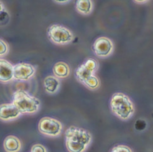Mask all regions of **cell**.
<instances>
[{
	"label": "cell",
	"instance_id": "cell-3",
	"mask_svg": "<svg viewBox=\"0 0 153 152\" xmlns=\"http://www.w3.org/2000/svg\"><path fill=\"white\" fill-rule=\"evenodd\" d=\"M12 103L19 108L21 114H24L36 113L41 105L39 99L20 89L14 92Z\"/></svg>",
	"mask_w": 153,
	"mask_h": 152
},
{
	"label": "cell",
	"instance_id": "cell-18",
	"mask_svg": "<svg viewBox=\"0 0 153 152\" xmlns=\"http://www.w3.org/2000/svg\"><path fill=\"white\" fill-rule=\"evenodd\" d=\"M31 152H47V151L43 145L35 144L31 147Z\"/></svg>",
	"mask_w": 153,
	"mask_h": 152
},
{
	"label": "cell",
	"instance_id": "cell-13",
	"mask_svg": "<svg viewBox=\"0 0 153 152\" xmlns=\"http://www.w3.org/2000/svg\"><path fill=\"white\" fill-rule=\"evenodd\" d=\"M53 72L55 77L60 79L68 77L70 74L69 65L64 62L56 63L53 67Z\"/></svg>",
	"mask_w": 153,
	"mask_h": 152
},
{
	"label": "cell",
	"instance_id": "cell-9",
	"mask_svg": "<svg viewBox=\"0 0 153 152\" xmlns=\"http://www.w3.org/2000/svg\"><path fill=\"white\" fill-rule=\"evenodd\" d=\"M20 114V111L13 103H4L0 106V119L3 121L14 120Z\"/></svg>",
	"mask_w": 153,
	"mask_h": 152
},
{
	"label": "cell",
	"instance_id": "cell-7",
	"mask_svg": "<svg viewBox=\"0 0 153 152\" xmlns=\"http://www.w3.org/2000/svg\"><path fill=\"white\" fill-rule=\"evenodd\" d=\"M114 46L112 41L106 37H100L97 39L93 44L95 54L100 58L109 56L113 51Z\"/></svg>",
	"mask_w": 153,
	"mask_h": 152
},
{
	"label": "cell",
	"instance_id": "cell-19",
	"mask_svg": "<svg viewBox=\"0 0 153 152\" xmlns=\"http://www.w3.org/2000/svg\"><path fill=\"white\" fill-rule=\"evenodd\" d=\"M146 124L145 123V121L142 120H137L135 122V129L137 130L144 129L146 128Z\"/></svg>",
	"mask_w": 153,
	"mask_h": 152
},
{
	"label": "cell",
	"instance_id": "cell-8",
	"mask_svg": "<svg viewBox=\"0 0 153 152\" xmlns=\"http://www.w3.org/2000/svg\"><path fill=\"white\" fill-rule=\"evenodd\" d=\"M36 72L31 64L25 62L18 63L14 65V79L20 80H28Z\"/></svg>",
	"mask_w": 153,
	"mask_h": 152
},
{
	"label": "cell",
	"instance_id": "cell-15",
	"mask_svg": "<svg viewBox=\"0 0 153 152\" xmlns=\"http://www.w3.org/2000/svg\"><path fill=\"white\" fill-rule=\"evenodd\" d=\"M83 84L90 89H96L99 87L100 82L98 77L94 75L86 79Z\"/></svg>",
	"mask_w": 153,
	"mask_h": 152
},
{
	"label": "cell",
	"instance_id": "cell-20",
	"mask_svg": "<svg viewBox=\"0 0 153 152\" xmlns=\"http://www.w3.org/2000/svg\"><path fill=\"white\" fill-rule=\"evenodd\" d=\"M70 1H67V0H65V1H55V2L57 3H60V4H64V3H68V2H69Z\"/></svg>",
	"mask_w": 153,
	"mask_h": 152
},
{
	"label": "cell",
	"instance_id": "cell-5",
	"mask_svg": "<svg viewBox=\"0 0 153 152\" xmlns=\"http://www.w3.org/2000/svg\"><path fill=\"white\" fill-rule=\"evenodd\" d=\"M38 130L41 133L50 137H57L62 131L63 127L58 120L45 117L38 123Z\"/></svg>",
	"mask_w": 153,
	"mask_h": 152
},
{
	"label": "cell",
	"instance_id": "cell-2",
	"mask_svg": "<svg viewBox=\"0 0 153 152\" xmlns=\"http://www.w3.org/2000/svg\"><path fill=\"white\" fill-rule=\"evenodd\" d=\"M113 113L122 120H127L134 114V105L128 96L122 93H116L110 101Z\"/></svg>",
	"mask_w": 153,
	"mask_h": 152
},
{
	"label": "cell",
	"instance_id": "cell-1",
	"mask_svg": "<svg viewBox=\"0 0 153 152\" xmlns=\"http://www.w3.org/2000/svg\"><path fill=\"white\" fill-rule=\"evenodd\" d=\"M65 138L69 152H84L91 141V135L85 129L72 125L65 131Z\"/></svg>",
	"mask_w": 153,
	"mask_h": 152
},
{
	"label": "cell",
	"instance_id": "cell-11",
	"mask_svg": "<svg viewBox=\"0 0 153 152\" xmlns=\"http://www.w3.org/2000/svg\"><path fill=\"white\" fill-rule=\"evenodd\" d=\"M43 86L46 92L53 94L59 91L60 86V81L55 75H48L43 80Z\"/></svg>",
	"mask_w": 153,
	"mask_h": 152
},
{
	"label": "cell",
	"instance_id": "cell-21",
	"mask_svg": "<svg viewBox=\"0 0 153 152\" xmlns=\"http://www.w3.org/2000/svg\"><path fill=\"white\" fill-rule=\"evenodd\" d=\"M135 3H146V2H147V1H135Z\"/></svg>",
	"mask_w": 153,
	"mask_h": 152
},
{
	"label": "cell",
	"instance_id": "cell-17",
	"mask_svg": "<svg viewBox=\"0 0 153 152\" xmlns=\"http://www.w3.org/2000/svg\"><path fill=\"white\" fill-rule=\"evenodd\" d=\"M8 52V46L7 43L3 39L0 40V55L4 56Z\"/></svg>",
	"mask_w": 153,
	"mask_h": 152
},
{
	"label": "cell",
	"instance_id": "cell-12",
	"mask_svg": "<svg viewBox=\"0 0 153 152\" xmlns=\"http://www.w3.org/2000/svg\"><path fill=\"white\" fill-rule=\"evenodd\" d=\"M3 147L7 152H19L21 150L22 144L17 137L10 135L4 139Z\"/></svg>",
	"mask_w": 153,
	"mask_h": 152
},
{
	"label": "cell",
	"instance_id": "cell-14",
	"mask_svg": "<svg viewBox=\"0 0 153 152\" xmlns=\"http://www.w3.org/2000/svg\"><path fill=\"white\" fill-rule=\"evenodd\" d=\"M76 9L83 15H88L93 10V2L90 0H78L76 2Z\"/></svg>",
	"mask_w": 153,
	"mask_h": 152
},
{
	"label": "cell",
	"instance_id": "cell-6",
	"mask_svg": "<svg viewBox=\"0 0 153 152\" xmlns=\"http://www.w3.org/2000/svg\"><path fill=\"white\" fill-rule=\"evenodd\" d=\"M98 64L94 58H88L81 64L75 70V76L79 82L83 83L91 76L94 75L97 69Z\"/></svg>",
	"mask_w": 153,
	"mask_h": 152
},
{
	"label": "cell",
	"instance_id": "cell-16",
	"mask_svg": "<svg viewBox=\"0 0 153 152\" xmlns=\"http://www.w3.org/2000/svg\"><path fill=\"white\" fill-rule=\"evenodd\" d=\"M110 152H132L128 146L125 145H118L113 147Z\"/></svg>",
	"mask_w": 153,
	"mask_h": 152
},
{
	"label": "cell",
	"instance_id": "cell-10",
	"mask_svg": "<svg viewBox=\"0 0 153 152\" xmlns=\"http://www.w3.org/2000/svg\"><path fill=\"white\" fill-rule=\"evenodd\" d=\"M0 80L6 83L14 79V65L7 60L0 59Z\"/></svg>",
	"mask_w": 153,
	"mask_h": 152
},
{
	"label": "cell",
	"instance_id": "cell-4",
	"mask_svg": "<svg viewBox=\"0 0 153 152\" xmlns=\"http://www.w3.org/2000/svg\"><path fill=\"white\" fill-rule=\"evenodd\" d=\"M47 35L51 41L59 45L69 44L74 38L73 33L70 29L57 24L50 25L47 29Z\"/></svg>",
	"mask_w": 153,
	"mask_h": 152
}]
</instances>
